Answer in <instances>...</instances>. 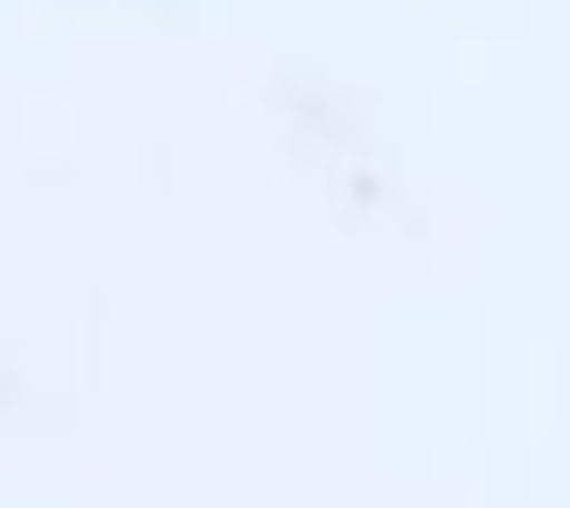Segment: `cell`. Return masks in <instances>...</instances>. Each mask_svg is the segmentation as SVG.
<instances>
[]
</instances>
